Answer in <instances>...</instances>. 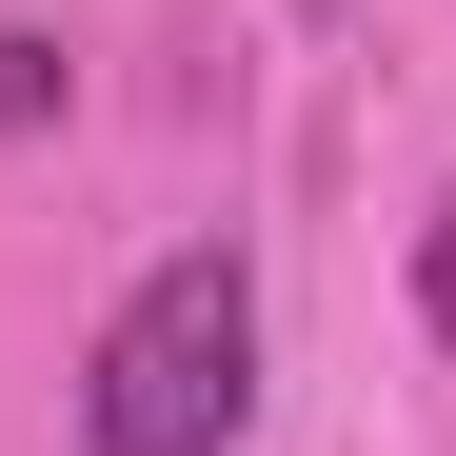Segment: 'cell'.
I'll use <instances>...</instances> for the list:
<instances>
[{"label": "cell", "instance_id": "1", "mask_svg": "<svg viewBox=\"0 0 456 456\" xmlns=\"http://www.w3.org/2000/svg\"><path fill=\"white\" fill-rule=\"evenodd\" d=\"M239 417H258V278L239 258H159L100 318V357H80V436L100 456H239Z\"/></svg>", "mask_w": 456, "mask_h": 456}, {"label": "cell", "instance_id": "2", "mask_svg": "<svg viewBox=\"0 0 456 456\" xmlns=\"http://www.w3.org/2000/svg\"><path fill=\"white\" fill-rule=\"evenodd\" d=\"M60 119V40H0V139H40Z\"/></svg>", "mask_w": 456, "mask_h": 456}, {"label": "cell", "instance_id": "3", "mask_svg": "<svg viewBox=\"0 0 456 456\" xmlns=\"http://www.w3.org/2000/svg\"><path fill=\"white\" fill-rule=\"evenodd\" d=\"M417 318L456 338V179H436V218H417Z\"/></svg>", "mask_w": 456, "mask_h": 456}]
</instances>
